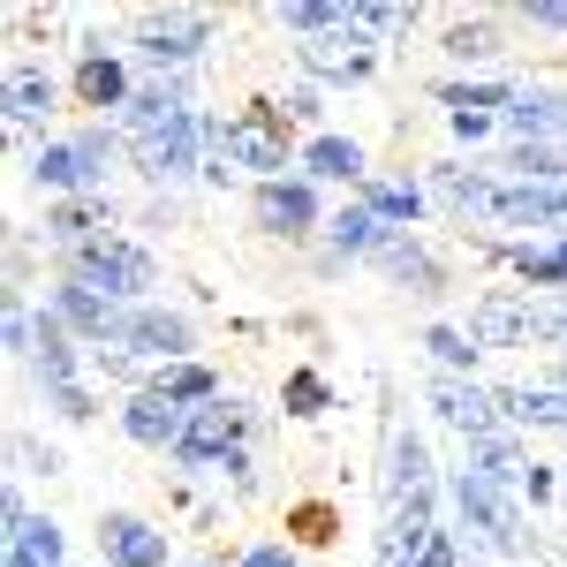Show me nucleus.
<instances>
[{
	"label": "nucleus",
	"mask_w": 567,
	"mask_h": 567,
	"mask_svg": "<svg viewBox=\"0 0 567 567\" xmlns=\"http://www.w3.org/2000/svg\"><path fill=\"white\" fill-rule=\"evenodd\" d=\"M333 537H341V507H333V499H318V492L288 499V545H296V553H318V545H333Z\"/></svg>",
	"instance_id": "4c0bfd02"
},
{
	"label": "nucleus",
	"mask_w": 567,
	"mask_h": 567,
	"mask_svg": "<svg viewBox=\"0 0 567 567\" xmlns=\"http://www.w3.org/2000/svg\"><path fill=\"white\" fill-rule=\"evenodd\" d=\"M515 23H523L529 39H567V0H523V8H507Z\"/></svg>",
	"instance_id": "79ce46f5"
},
{
	"label": "nucleus",
	"mask_w": 567,
	"mask_h": 567,
	"mask_svg": "<svg viewBox=\"0 0 567 567\" xmlns=\"http://www.w3.org/2000/svg\"><path fill=\"white\" fill-rule=\"evenodd\" d=\"M523 84H529L523 69H507V76H439L432 99L446 114H492V122H499V114L523 99Z\"/></svg>",
	"instance_id": "c756f323"
},
{
	"label": "nucleus",
	"mask_w": 567,
	"mask_h": 567,
	"mask_svg": "<svg viewBox=\"0 0 567 567\" xmlns=\"http://www.w3.org/2000/svg\"><path fill=\"white\" fill-rule=\"evenodd\" d=\"M61 280H84L91 296H106V303H159V250L144 243V235H106V243H84V250H69V258H53Z\"/></svg>",
	"instance_id": "20e7f679"
},
{
	"label": "nucleus",
	"mask_w": 567,
	"mask_h": 567,
	"mask_svg": "<svg viewBox=\"0 0 567 567\" xmlns=\"http://www.w3.org/2000/svg\"><path fill=\"white\" fill-rule=\"evenodd\" d=\"M545 303H567V288H560V296H545Z\"/></svg>",
	"instance_id": "3c124183"
},
{
	"label": "nucleus",
	"mask_w": 567,
	"mask_h": 567,
	"mask_svg": "<svg viewBox=\"0 0 567 567\" xmlns=\"http://www.w3.org/2000/svg\"><path fill=\"white\" fill-rule=\"evenodd\" d=\"M8 477L16 484H31V477H69V454H61V446H53V439H39L31 432V424H16V432H8Z\"/></svg>",
	"instance_id": "f704fd0d"
},
{
	"label": "nucleus",
	"mask_w": 567,
	"mask_h": 567,
	"mask_svg": "<svg viewBox=\"0 0 567 567\" xmlns=\"http://www.w3.org/2000/svg\"><path fill=\"white\" fill-rule=\"evenodd\" d=\"M45 416H53V424H69V432H84V424H99V386H61V393H45L39 401Z\"/></svg>",
	"instance_id": "ea45409f"
},
{
	"label": "nucleus",
	"mask_w": 567,
	"mask_h": 567,
	"mask_svg": "<svg viewBox=\"0 0 567 567\" xmlns=\"http://www.w3.org/2000/svg\"><path fill=\"white\" fill-rule=\"evenodd\" d=\"M379 61H386V45L371 39V31H355V0H349V23L341 31L296 45V76H310L318 91H363L379 76Z\"/></svg>",
	"instance_id": "9b49d317"
},
{
	"label": "nucleus",
	"mask_w": 567,
	"mask_h": 567,
	"mask_svg": "<svg viewBox=\"0 0 567 567\" xmlns=\"http://www.w3.org/2000/svg\"><path fill=\"white\" fill-rule=\"evenodd\" d=\"M401 567H462V537H454V529H439L432 545H424V553H409Z\"/></svg>",
	"instance_id": "09e8293b"
},
{
	"label": "nucleus",
	"mask_w": 567,
	"mask_h": 567,
	"mask_svg": "<svg viewBox=\"0 0 567 567\" xmlns=\"http://www.w3.org/2000/svg\"><path fill=\"white\" fill-rule=\"evenodd\" d=\"M386 235H393V227L371 213V205L341 197V205H333V219H326V235H318V250H326V258H341L355 272V265H371V250H379Z\"/></svg>",
	"instance_id": "c85d7f7f"
},
{
	"label": "nucleus",
	"mask_w": 567,
	"mask_h": 567,
	"mask_svg": "<svg viewBox=\"0 0 567 567\" xmlns=\"http://www.w3.org/2000/svg\"><path fill=\"white\" fill-rule=\"evenodd\" d=\"M130 175L144 182V197H182L189 182H205V106L182 114L167 130L130 144Z\"/></svg>",
	"instance_id": "1a4fd4ad"
},
{
	"label": "nucleus",
	"mask_w": 567,
	"mask_h": 567,
	"mask_svg": "<svg viewBox=\"0 0 567 567\" xmlns=\"http://www.w3.org/2000/svg\"><path fill=\"white\" fill-rule=\"evenodd\" d=\"M553 499H560V470H553V462H537V470H529V484H523V507H529V515H545Z\"/></svg>",
	"instance_id": "de8ad7c7"
},
{
	"label": "nucleus",
	"mask_w": 567,
	"mask_h": 567,
	"mask_svg": "<svg viewBox=\"0 0 567 567\" xmlns=\"http://www.w3.org/2000/svg\"><path fill=\"white\" fill-rule=\"evenodd\" d=\"M507 53H515V16L507 8H470V16H446L439 23V61L454 76H507Z\"/></svg>",
	"instance_id": "ddd939ff"
},
{
	"label": "nucleus",
	"mask_w": 567,
	"mask_h": 567,
	"mask_svg": "<svg viewBox=\"0 0 567 567\" xmlns=\"http://www.w3.org/2000/svg\"><path fill=\"white\" fill-rule=\"evenodd\" d=\"M446 130H454V144H470V159H484V144L499 136V122L492 114H446Z\"/></svg>",
	"instance_id": "a18cd8bd"
},
{
	"label": "nucleus",
	"mask_w": 567,
	"mask_h": 567,
	"mask_svg": "<svg viewBox=\"0 0 567 567\" xmlns=\"http://www.w3.org/2000/svg\"><path fill=\"white\" fill-rule=\"evenodd\" d=\"M424 189H432V213L446 227H492V197H499V175L484 159H432L424 167Z\"/></svg>",
	"instance_id": "f3484780"
},
{
	"label": "nucleus",
	"mask_w": 567,
	"mask_h": 567,
	"mask_svg": "<svg viewBox=\"0 0 567 567\" xmlns=\"http://www.w3.org/2000/svg\"><path fill=\"white\" fill-rule=\"evenodd\" d=\"M424 492H446V470H439V454H432V432H424L416 416H386V432H379V515L424 499Z\"/></svg>",
	"instance_id": "9d476101"
},
{
	"label": "nucleus",
	"mask_w": 567,
	"mask_h": 567,
	"mask_svg": "<svg viewBox=\"0 0 567 567\" xmlns=\"http://www.w3.org/2000/svg\"><path fill=\"white\" fill-rule=\"evenodd\" d=\"M122 45L144 76H197L219 45V16L213 8H136Z\"/></svg>",
	"instance_id": "7ed1b4c3"
},
{
	"label": "nucleus",
	"mask_w": 567,
	"mask_h": 567,
	"mask_svg": "<svg viewBox=\"0 0 567 567\" xmlns=\"http://www.w3.org/2000/svg\"><path fill=\"white\" fill-rule=\"evenodd\" d=\"M136 84H144V69L130 61V45L99 39V31H84L69 45V99L84 106V122H122Z\"/></svg>",
	"instance_id": "6e6552de"
},
{
	"label": "nucleus",
	"mask_w": 567,
	"mask_h": 567,
	"mask_svg": "<svg viewBox=\"0 0 567 567\" xmlns=\"http://www.w3.org/2000/svg\"><path fill=\"white\" fill-rule=\"evenodd\" d=\"M318 189H363V182L379 175L371 167V152H363V136H349V130H318V136H303V159H296Z\"/></svg>",
	"instance_id": "5701e85b"
},
{
	"label": "nucleus",
	"mask_w": 567,
	"mask_h": 567,
	"mask_svg": "<svg viewBox=\"0 0 567 567\" xmlns=\"http://www.w3.org/2000/svg\"><path fill=\"white\" fill-rule=\"evenodd\" d=\"M280 106H288V122H296V136H318V130H333V122H326L333 106H326V91L310 84V76H296V84L280 91Z\"/></svg>",
	"instance_id": "58836bf2"
},
{
	"label": "nucleus",
	"mask_w": 567,
	"mask_h": 567,
	"mask_svg": "<svg viewBox=\"0 0 567 567\" xmlns=\"http://www.w3.org/2000/svg\"><path fill=\"white\" fill-rule=\"evenodd\" d=\"M424 23H432V8H416V0H355V31H371L379 45L416 39Z\"/></svg>",
	"instance_id": "c9c22d12"
},
{
	"label": "nucleus",
	"mask_w": 567,
	"mask_h": 567,
	"mask_svg": "<svg viewBox=\"0 0 567 567\" xmlns=\"http://www.w3.org/2000/svg\"><path fill=\"white\" fill-rule=\"evenodd\" d=\"M182 567H235V553H205V560H182Z\"/></svg>",
	"instance_id": "8fccbe9b"
},
{
	"label": "nucleus",
	"mask_w": 567,
	"mask_h": 567,
	"mask_svg": "<svg viewBox=\"0 0 567 567\" xmlns=\"http://www.w3.org/2000/svg\"><path fill=\"white\" fill-rule=\"evenodd\" d=\"M227 159L243 167V182L258 189V182H280L296 175V159H303V136H296V122H288V106L280 99H243L235 114H227Z\"/></svg>",
	"instance_id": "39448f33"
},
{
	"label": "nucleus",
	"mask_w": 567,
	"mask_h": 567,
	"mask_svg": "<svg viewBox=\"0 0 567 567\" xmlns=\"http://www.w3.org/2000/svg\"><path fill=\"white\" fill-rule=\"evenodd\" d=\"M130 227L144 235V243H159V235H175V227H182V197H144Z\"/></svg>",
	"instance_id": "c03bdc74"
},
{
	"label": "nucleus",
	"mask_w": 567,
	"mask_h": 567,
	"mask_svg": "<svg viewBox=\"0 0 567 567\" xmlns=\"http://www.w3.org/2000/svg\"><path fill=\"white\" fill-rule=\"evenodd\" d=\"M537 349H553L567 363V303H537Z\"/></svg>",
	"instance_id": "49530a36"
},
{
	"label": "nucleus",
	"mask_w": 567,
	"mask_h": 567,
	"mask_svg": "<svg viewBox=\"0 0 567 567\" xmlns=\"http://www.w3.org/2000/svg\"><path fill=\"white\" fill-rule=\"evenodd\" d=\"M61 106H76V99H69V76L45 69L39 53H16L8 76H0V122H8L16 159H31V144L53 136V114H61Z\"/></svg>",
	"instance_id": "0eeeda50"
},
{
	"label": "nucleus",
	"mask_w": 567,
	"mask_h": 567,
	"mask_svg": "<svg viewBox=\"0 0 567 567\" xmlns=\"http://www.w3.org/2000/svg\"><path fill=\"white\" fill-rule=\"evenodd\" d=\"M152 393H167L175 409H213L219 393H235V386H227L213 363L197 355V363H167V371H152Z\"/></svg>",
	"instance_id": "72a5a7b5"
},
{
	"label": "nucleus",
	"mask_w": 567,
	"mask_h": 567,
	"mask_svg": "<svg viewBox=\"0 0 567 567\" xmlns=\"http://www.w3.org/2000/svg\"><path fill=\"white\" fill-rule=\"evenodd\" d=\"M122 349L136 355V363H152V371H167V363H197L205 355V333H197V318H189V303H136L130 318H122Z\"/></svg>",
	"instance_id": "4468645a"
},
{
	"label": "nucleus",
	"mask_w": 567,
	"mask_h": 567,
	"mask_svg": "<svg viewBox=\"0 0 567 567\" xmlns=\"http://www.w3.org/2000/svg\"><path fill=\"white\" fill-rule=\"evenodd\" d=\"M99 560L106 567H182L175 529L159 515H136V507H106L99 515Z\"/></svg>",
	"instance_id": "a211bd4d"
},
{
	"label": "nucleus",
	"mask_w": 567,
	"mask_h": 567,
	"mask_svg": "<svg viewBox=\"0 0 567 567\" xmlns=\"http://www.w3.org/2000/svg\"><path fill=\"white\" fill-rule=\"evenodd\" d=\"M243 446H258V409H250L243 393H219L213 409H189V432H182V446L167 454V477L175 484L219 477V462L243 454Z\"/></svg>",
	"instance_id": "423d86ee"
},
{
	"label": "nucleus",
	"mask_w": 567,
	"mask_h": 567,
	"mask_svg": "<svg viewBox=\"0 0 567 567\" xmlns=\"http://www.w3.org/2000/svg\"><path fill=\"white\" fill-rule=\"evenodd\" d=\"M424 416H432L439 432H454L462 446L470 439H492L507 432V416H499V386H484V379H446V371H424Z\"/></svg>",
	"instance_id": "2eb2a0df"
},
{
	"label": "nucleus",
	"mask_w": 567,
	"mask_h": 567,
	"mask_svg": "<svg viewBox=\"0 0 567 567\" xmlns=\"http://www.w3.org/2000/svg\"><path fill=\"white\" fill-rule=\"evenodd\" d=\"M39 303L53 310V318H61L91 355H99V349H122V318H130V310L106 303V296H91L84 280H61V272H53V280L39 288Z\"/></svg>",
	"instance_id": "6ab92c4d"
},
{
	"label": "nucleus",
	"mask_w": 567,
	"mask_h": 567,
	"mask_svg": "<svg viewBox=\"0 0 567 567\" xmlns=\"http://www.w3.org/2000/svg\"><path fill=\"white\" fill-rule=\"evenodd\" d=\"M106 235H130V219H122V205L114 197H69V205H45V265L69 258V250H84V243H106Z\"/></svg>",
	"instance_id": "4be33fe9"
},
{
	"label": "nucleus",
	"mask_w": 567,
	"mask_h": 567,
	"mask_svg": "<svg viewBox=\"0 0 567 567\" xmlns=\"http://www.w3.org/2000/svg\"><path fill=\"white\" fill-rule=\"evenodd\" d=\"M235 567H310L288 537H250V545H235Z\"/></svg>",
	"instance_id": "37998d69"
},
{
	"label": "nucleus",
	"mask_w": 567,
	"mask_h": 567,
	"mask_svg": "<svg viewBox=\"0 0 567 567\" xmlns=\"http://www.w3.org/2000/svg\"><path fill=\"white\" fill-rule=\"evenodd\" d=\"M416 349L432 355V371H446V379H477V363H484L477 333H470L462 318H432V326L416 333Z\"/></svg>",
	"instance_id": "2f4dec72"
},
{
	"label": "nucleus",
	"mask_w": 567,
	"mask_h": 567,
	"mask_svg": "<svg viewBox=\"0 0 567 567\" xmlns=\"http://www.w3.org/2000/svg\"><path fill=\"white\" fill-rule=\"evenodd\" d=\"M250 219H258L265 243H318L326 219H333V205H326V189L296 167V175L258 182V189H250Z\"/></svg>",
	"instance_id": "f8f14e48"
},
{
	"label": "nucleus",
	"mask_w": 567,
	"mask_h": 567,
	"mask_svg": "<svg viewBox=\"0 0 567 567\" xmlns=\"http://www.w3.org/2000/svg\"><path fill=\"white\" fill-rule=\"evenodd\" d=\"M0 560H16V567H76L69 560V523H61L53 507L16 515V523L0 529Z\"/></svg>",
	"instance_id": "bb28decb"
},
{
	"label": "nucleus",
	"mask_w": 567,
	"mask_h": 567,
	"mask_svg": "<svg viewBox=\"0 0 567 567\" xmlns=\"http://www.w3.org/2000/svg\"><path fill=\"white\" fill-rule=\"evenodd\" d=\"M446 529L462 537V560L484 567V560H529L537 553V529H529V507L523 492H499L484 484L477 470H446Z\"/></svg>",
	"instance_id": "f257e3e1"
},
{
	"label": "nucleus",
	"mask_w": 567,
	"mask_h": 567,
	"mask_svg": "<svg viewBox=\"0 0 567 567\" xmlns=\"http://www.w3.org/2000/svg\"><path fill=\"white\" fill-rule=\"evenodd\" d=\"M265 477H258V446H243V454H227L219 462V499H258Z\"/></svg>",
	"instance_id": "a19ab883"
},
{
	"label": "nucleus",
	"mask_w": 567,
	"mask_h": 567,
	"mask_svg": "<svg viewBox=\"0 0 567 567\" xmlns=\"http://www.w3.org/2000/svg\"><path fill=\"white\" fill-rule=\"evenodd\" d=\"M355 205H371V213L386 219V227H424V219H439L432 213V189H424V175H409V167H379V175L355 189Z\"/></svg>",
	"instance_id": "cd10ccee"
},
{
	"label": "nucleus",
	"mask_w": 567,
	"mask_h": 567,
	"mask_svg": "<svg viewBox=\"0 0 567 567\" xmlns=\"http://www.w3.org/2000/svg\"><path fill=\"white\" fill-rule=\"evenodd\" d=\"M205 99H197V76H144L130 99V114L114 122L122 130V144H136V136H152V130H167V122H182V114H197Z\"/></svg>",
	"instance_id": "393cba45"
},
{
	"label": "nucleus",
	"mask_w": 567,
	"mask_h": 567,
	"mask_svg": "<svg viewBox=\"0 0 567 567\" xmlns=\"http://www.w3.org/2000/svg\"><path fill=\"white\" fill-rule=\"evenodd\" d=\"M492 227H507V235H537V243H560V235H567V182H499V197H492Z\"/></svg>",
	"instance_id": "aec40b11"
},
{
	"label": "nucleus",
	"mask_w": 567,
	"mask_h": 567,
	"mask_svg": "<svg viewBox=\"0 0 567 567\" xmlns=\"http://www.w3.org/2000/svg\"><path fill=\"white\" fill-rule=\"evenodd\" d=\"M76 567H106V560H76Z\"/></svg>",
	"instance_id": "603ef678"
},
{
	"label": "nucleus",
	"mask_w": 567,
	"mask_h": 567,
	"mask_svg": "<svg viewBox=\"0 0 567 567\" xmlns=\"http://www.w3.org/2000/svg\"><path fill=\"white\" fill-rule=\"evenodd\" d=\"M130 167V144L114 122H76V130H53L45 144H31L23 182L45 189V205H69V197H114V175Z\"/></svg>",
	"instance_id": "f03ea898"
},
{
	"label": "nucleus",
	"mask_w": 567,
	"mask_h": 567,
	"mask_svg": "<svg viewBox=\"0 0 567 567\" xmlns=\"http://www.w3.org/2000/svg\"><path fill=\"white\" fill-rule=\"evenodd\" d=\"M349 23V0H288V8H272V31L280 39H326V31H341Z\"/></svg>",
	"instance_id": "e433bc0d"
},
{
	"label": "nucleus",
	"mask_w": 567,
	"mask_h": 567,
	"mask_svg": "<svg viewBox=\"0 0 567 567\" xmlns=\"http://www.w3.org/2000/svg\"><path fill=\"white\" fill-rule=\"evenodd\" d=\"M499 416H507V432H545V439H567V386L553 379H507L499 386Z\"/></svg>",
	"instance_id": "a878e982"
},
{
	"label": "nucleus",
	"mask_w": 567,
	"mask_h": 567,
	"mask_svg": "<svg viewBox=\"0 0 567 567\" xmlns=\"http://www.w3.org/2000/svg\"><path fill=\"white\" fill-rule=\"evenodd\" d=\"M114 424H122V439H130V446H144V454H159V462H167V454L182 446V432H189V409H175L167 393L144 386V393H122Z\"/></svg>",
	"instance_id": "b1692460"
},
{
	"label": "nucleus",
	"mask_w": 567,
	"mask_h": 567,
	"mask_svg": "<svg viewBox=\"0 0 567 567\" xmlns=\"http://www.w3.org/2000/svg\"><path fill=\"white\" fill-rule=\"evenodd\" d=\"M371 272H379L386 288H401V296H416V303H446V296H454V272H446V258L432 250L424 227H393L386 243L371 250Z\"/></svg>",
	"instance_id": "dca6fc26"
},
{
	"label": "nucleus",
	"mask_w": 567,
	"mask_h": 567,
	"mask_svg": "<svg viewBox=\"0 0 567 567\" xmlns=\"http://www.w3.org/2000/svg\"><path fill=\"white\" fill-rule=\"evenodd\" d=\"M462 470H477V477L499 484V492H523L529 470H537V454H529L523 432H492V439H470V446H462Z\"/></svg>",
	"instance_id": "7c9ffc66"
},
{
	"label": "nucleus",
	"mask_w": 567,
	"mask_h": 567,
	"mask_svg": "<svg viewBox=\"0 0 567 567\" xmlns=\"http://www.w3.org/2000/svg\"><path fill=\"white\" fill-rule=\"evenodd\" d=\"M326 409H341L333 379H326L318 363H288V379H280V416H288V424H318Z\"/></svg>",
	"instance_id": "473e14b6"
},
{
	"label": "nucleus",
	"mask_w": 567,
	"mask_h": 567,
	"mask_svg": "<svg viewBox=\"0 0 567 567\" xmlns=\"http://www.w3.org/2000/svg\"><path fill=\"white\" fill-rule=\"evenodd\" d=\"M470 333H477V349H537V296L523 288H484L470 296V318H462Z\"/></svg>",
	"instance_id": "412c9836"
}]
</instances>
